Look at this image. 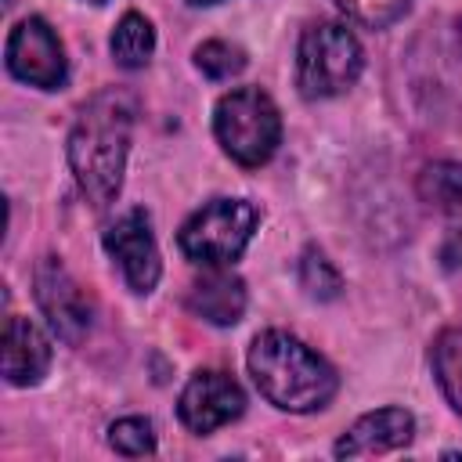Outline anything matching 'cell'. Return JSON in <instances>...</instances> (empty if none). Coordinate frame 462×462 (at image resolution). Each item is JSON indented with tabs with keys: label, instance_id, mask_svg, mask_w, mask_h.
<instances>
[{
	"label": "cell",
	"instance_id": "obj_1",
	"mask_svg": "<svg viewBox=\"0 0 462 462\" xmlns=\"http://www.w3.org/2000/svg\"><path fill=\"white\" fill-rule=\"evenodd\" d=\"M134 119L137 101L123 87L94 94L76 116V126L69 134V166L94 209H108L123 188Z\"/></svg>",
	"mask_w": 462,
	"mask_h": 462
},
{
	"label": "cell",
	"instance_id": "obj_2",
	"mask_svg": "<svg viewBox=\"0 0 462 462\" xmlns=\"http://www.w3.org/2000/svg\"><path fill=\"white\" fill-rule=\"evenodd\" d=\"M245 365H249L256 390L274 408L292 411V415L325 408L339 390L336 368L318 350H310L303 339L282 328L260 332L245 354Z\"/></svg>",
	"mask_w": 462,
	"mask_h": 462
},
{
	"label": "cell",
	"instance_id": "obj_3",
	"mask_svg": "<svg viewBox=\"0 0 462 462\" xmlns=\"http://www.w3.org/2000/svg\"><path fill=\"white\" fill-rule=\"evenodd\" d=\"M213 134L238 166H263L282 141V116L260 87H235L213 108Z\"/></svg>",
	"mask_w": 462,
	"mask_h": 462
},
{
	"label": "cell",
	"instance_id": "obj_4",
	"mask_svg": "<svg viewBox=\"0 0 462 462\" xmlns=\"http://www.w3.org/2000/svg\"><path fill=\"white\" fill-rule=\"evenodd\" d=\"M365 51L343 22H310L296 51V87L303 97H336L357 83Z\"/></svg>",
	"mask_w": 462,
	"mask_h": 462
},
{
	"label": "cell",
	"instance_id": "obj_5",
	"mask_svg": "<svg viewBox=\"0 0 462 462\" xmlns=\"http://www.w3.org/2000/svg\"><path fill=\"white\" fill-rule=\"evenodd\" d=\"M256 224L260 209L249 199H213L180 224L177 245L195 263L227 267L245 253Z\"/></svg>",
	"mask_w": 462,
	"mask_h": 462
},
{
	"label": "cell",
	"instance_id": "obj_6",
	"mask_svg": "<svg viewBox=\"0 0 462 462\" xmlns=\"http://www.w3.org/2000/svg\"><path fill=\"white\" fill-rule=\"evenodd\" d=\"M32 292H36V303H40V310H43V318L58 339H65L72 346L87 339V332L94 325V307L58 256H43L36 263Z\"/></svg>",
	"mask_w": 462,
	"mask_h": 462
},
{
	"label": "cell",
	"instance_id": "obj_7",
	"mask_svg": "<svg viewBox=\"0 0 462 462\" xmlns=\"http://www.w3.org/2000/svg\"><path fill=\"white\" fill-rule=\"evenodd\" d=\"M7 69L14 79L40 87V90H58L69 79V61L58 32L43 18H22L11 36H7Z\"/></svg>",
	"mask_w": 462,
	"mask_h": 462
},
{
	"label": "cell",
	"instance_id": "obj_8",
	"mask_svg": "<svg viewBox=\"0 0 462 462\" xmlns=\"http://www.w3.org/2000/svg\"><path fill=\"white\" fill-rule=\"evenodd\" d=\"M105 249L108 256L119 263L126 285L134 292H152L159 285L162 263H159V245L152 235V220L144 209H126L116 224H108L105 231Z\"/></svg>",
	"mask_w": 462,
	"mask_h": 462
},
{
	"label": "cell",
	"instance_id": "obj_9",
	"mask_svg": "<svg viewBox=\"0 0 462 462\" xmlns=\"http://www.w3.org/2000/svg\"><path fill=\"white\" fill-rule=\"evenodd\" d=\"M242 411H245L242 386L227 372H217V368L195 372L177 401V415L191 433H213V430L235 422Z\"/></svg>",
	"mask_w": 462,
	"mask_h": 462
},
{
	"label": "cell",
	"instance_id": "obj_10",
	"mask_svg": "<svg viewBox=\"0 0 462 462\" xmlns=\"http://www.w3.org/2000/svg\"><path fill=\"white\" fill-rule=\"evenodd\" d=\"M51 368V339L36 321L11 314L4 321V379L11 386H36Z\"/></svg>",
	"mask_w": 462,
	"mask_h": 462
},
{
	"label": "cell",
	"instance_id": "obj_11",
	"mask_svg": "<svg viewBox=\"0 0 462 462\" xmlns=\"http://www.w3.org/2000/svg\"><path fill=\"white\" fill-rule=\"evenodd\" d=\"M415 433V419L404 408H379L361 415L339 440H336V455L339 458H361V455H383L393 448H404Z\"/></svg>",
	"mask_w": 462,
	"mask_h": 462
},
{
	"label": "cell",
	"instance_id": "obj_12",
	"mask_svg": "<svg viewBox=\"0 0 462 462\" xmlns=\"http://www.w3.org/2000/svg\"><path fill=\"white\" fill-rule=\"evenodd\" d=\"M188 310L209 325H235L245 310V282L224 267H209L188 289Z\"/></svg>",
	"mask_w": 462,
	"mask_h": 462
},
{
	"label": "cell",
	"instance_id": "obj_13",
	"mask_svg": "<svg viewBox=\"0 0 462 462\" xmlns=\"http://www.w3.org/2000/svg\"><path fill=\"white\" fill-rule=\"evenodd\" d=\"M419 195L455 227H462V162H448V159L430 162L419 173Z\"/></svg>",
	"mask_w": 462,
	"mask_h": 462
},
{
	"label": "cell",
	"instance_id": "obj_14",
	"mask_svg": "<svg viewBox=\"0 0 462 462\" xmlns=\"http://www.w3.org/2000/svg\"><path fill=\"white\" fill-rule=\"evenodd\" d=\"M108 47H112L116 65H123V69H141V65H148L152 51H155V29H152V22H148L144 14L126 11V14L119 18L116 32H112V43H108Z\"/></svg>",
	"mask_w": 462,
	"mask_h": 462
},
{
	"label": "cell",
	"instance_id": "obj_15",
	"mask_svg": "<svg viewBox=\"0 0 462 462\" xmlns=\"http://www.w3.org/2000/svg\"><path fill=\"white\" fill-rule=\"evenodd\" d=\"M433 372H437V383H440L444 397L462 415V325L444 328L437 336V343H433Z\"/></svg>",
	"mask_w": 462,
	"mask_h": 462
},
{
	"label": "cell",
	"instance_id": "obj_16",
	"mask_svg": "<svg viewBox=\"0 0 462 462\" xmlns=\"http://www.w3.org/2000/svg\"><path fill=\"white\" fill-rule=\"evenodd\" d=\"M300 285L307 289V296L314 300H336L343 292V278L339 271L332 267V260L321 253V249H303L300 256Z\"/></svg>",
	"mask_w": 462,
	"mask_h": 462
},
{
	"label": "cell",
	"instance_id": "obj_17",
	"mask_svg": "<svg viewBox=\"0 0 462 462\" xmlns=\"http://www.w3.org/2000/svg\"><path fill=\"white\" fill-rule=\"evenodd\" d=\"M108 444L126 455V458H141V455H152L155 451V430L148 419L141 415H126V419H116L108 426Z\"/></svg>",
	"mask_w": 462,
	"mask_h": 462
},
{
	"label": "cell",
	"instance_id": "obj_18",
	"mask_svg": "<svg viewBox=\"0 0 462 462\" xmlns=\"http://www.w3.org/2000/svg\"><path fill=\"white\" fill-rule=\"evenodd\" d=\"M195 65L209 79H231V76H238L245 69V51L238 43H227V40H206L195 51Z\"/></svg>",
	"mask_w": 462,
	"mask_h": 462
},
{
	"label": "cell",
	"instance_id": "obj_19",
	"mask_svg": "<svg viewBox=\"0 0 462 462\" xmlns=\"http://www.w3.org/2000/svg\"><path fill=\"white\" fill-rule=\"evenodd\" d=\"M336 4L354 22H361L368 29H386V25H393L411 7V0H336Z\"/></svg>",
	"mask_w": 462,
	"mask_h": 462
},
{
	"label": "cell",
	"instance_id": "obj_20",
	"mask_svg": "<svg viewBox=\"0 0 462 462\" xmlns=\"http://www.w3.org/2000/svg\"><path fill=\"white\" fill-rule=\"evenodd\" d=\"M188 4H199L202 7V4H220V0H188Z\"/></svg>",
	"mask_w": 462,
	"mask_h": 462
},
{
	"label": "cell",
	"instance_id": "obj_21",
	"mask_svg": "<svg viewBox=\"0 0 462 462\" xmlns=\"http://www.w3.org/2000/svg\"><path fill=\"white\" fill-rule=\"evenodd\" d=\"M458 43H462V18H458Z\"/></svg>",
	"mask_w": 462,
	"mask_h": 462
},
{
	"label": "cell",
	"instance_id": "obj_22",
	"mask_svg": "<svg viewBox=\"0 0 462 462\" xmlns=\"http://www.w3.org/2000/svg\"><path fill=\"white\" fill-rule=\"evenodd\" d=\"M87 4H105V0H87Z\"/></svg>",
	"mask_w": 462,
	"mask_h": 462
}]
</instances>
